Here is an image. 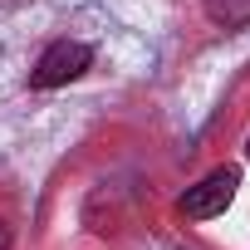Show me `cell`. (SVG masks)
<instances>
[{"instance_id": "3", "label": "cell", "mask_w": 250, "mask_h": 250, "mask_svg": "<svg viewBox=\"0 0 250 250\" xmlns=\"http://www.w3.org/2000/svg\"><path fill=\"white\" fill-rule=\"evenodd\" d=\"M206 15L226 30H240V25H250V0H206Z\"/></svg>"}, {"instance_id": "1", "label": "cell", "mask_w": 250, "mask_h": 250, "mask_svg": "<svg viewBox=\"0 0 250 250\" xmlns=\"http://www.w3.org/2000/svg\"><path fill=\"white\" fill-rule=\"evenodd\" d=\"M88 64H93V49H88V44L59 40V44H49V49L40 54V64L30 69V83H35V88H59V83L79 79Z\"/></svg>"}, {"instance_id": "5", "label": "cell", "mask_w": 250, "mask_h": 250, "mask_svg": "<svg viewBox=\"0 0 250 250\" xmlns=\"http://www.w3.org/2000/svg\"><path fill=\"white\" fill-rule=\"evenodd\" d=\"M245 157H250V143H245Z\"/></svg>"}, {"instance_id": "4", "label": "cell", "mask_w": 250, "mask_h": 250, "mask_svg": "<svg viewBox=\"0 0 250 250\" xmlns=\"http://www.w3.org/2000/svg\"><path fill=\"white\" fill-rule=\"evenodd\" d=\"M5 245H10V235H5V226H0V250H5Z\"/></svg>"}, {"instance_id": "2", "label": "cell", "mask_w": 250, "mask_h": 250, "mask_svg": "<svg viewBox=\"0 0 250 250\" xmlns=\"http://www.w3.org/2000/svg\"><path fill=\"white\" fill-rule=\"evenodd\" d=\"M235 187H240V172H235V167H216L211 177H201L196 187H187L182 216H187V221H211V216H221V211L230 206Z\"/></svg>"}]
</instances>
